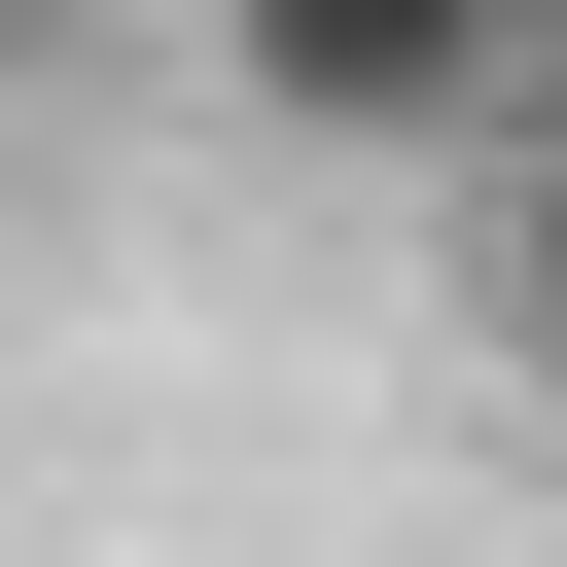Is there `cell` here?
I'll return each instance as SVG.
<instances>
[{
    "mask_svg": "<svg viewBox=\"0 0 567 567\" xmlns=\"http://www.w3.org/2000/svg\"><path fill=\"white\" fill-rule=\"evenodd\" d=\"M213 71H248V142H496L567 71V0H213Z\"/></svg>",
    "mask_w": 567,
    "mask_h": 567,
    "instance_id": "cell-1",
    "label": "cell"
},
{
    "mask_svg": "<svg viewBox=\"0 0 567 567\" xmlns=\"http://www.w3.org/2000/svg\"><path fill=\"white\" fill-rule=\"evenodd\" d=\"M71 35H106V0H0V106H35V71H71Z\"/></svg>",
    "mask_w": 567,
    "mask_h": 567,
    "instance_id": "cell-3",
    "label": "cell"
},
{
    "mask_svg": "<svg viewBox=\"0 0 567 567\" xmlns=\"http://www.w3.org/2000/svg\"><path fill=\"white\" fill-rule=\"evenodd\" d=\"M532 461H567V319H532Z\"/></svg>",
    "mask_w": 567,
    "mask_h": 567,
    "instance_id": "cell-4",
    "label": "cell"
},
{
    "mask_svg": "<svg viewBox=\"0 0 567 567\" xmlns=\"http://www.w3.org/2000/svg\"><path fill=\"white\" fill-rule=\"evenodd\" d=\"M496 284H532V319H567V71H532V106H496Z\"/></svg>",
    "mask_w": 567,
    "mask_h": 567,
    "instance_id": "cell-2",
    "label": "cell"
}]
</instances>
